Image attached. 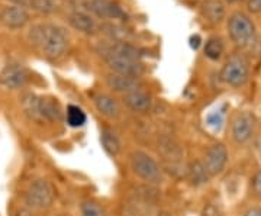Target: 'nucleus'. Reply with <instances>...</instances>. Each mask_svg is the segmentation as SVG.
<instances>
[{
  "instance_id": "1",
  "label": "nucleus",
  "mask_w": 261,
  "mask_h": 216,
  "mask_svg": "<svg viewBox=\"0 0 261 216\" xmlns=\"http://www.w3.org/2000/svg\"><path fill=\"white\" fill-rule=\"evenodd\" d=\"M100 56L116 74L138 78L144 73V66L140 61V51L126 42H115L112 45L103 47Z\"/></svg>"
},
{
  "instance_id": "2",
  "label": "nucleus",
  "mask_w": 261,
  "mask_h": 216,
  "mask_svg": "<svg viewBox=\"0 0 261 216\" xmlns=\"http://www.w3.org/2000/svg\"><path fill=\"white\" fill-rule=\"evenodd\" d=\"M29 41L42 49L44 56L49 60H58L68 49V35L56 25H37L29 32Z\"/></svg>"
},
{
  "instance_id": "3",
  "label": "nucleus",
  "mask_w": 261,
  "mask_h": 216,
  "mask_svg": "<svg viewBox=\"0 0 261 216\" xmlns=\"http://www.w3.org/2000/svg\"><path fill=\"white\" fill-rule=\"evenodd\" d=\"M129 166L132 173L148 184H159L163 180L160 164L145 151H132L129 154Z\"/></svg>"
},
{
  "instance_id": "4",
  "label": "nucleus",
  "mask_w": 261,
  "mask_h": 216,
  "mask_svg": "<svg viewBox=\"0 0 261 216\" xmlns=\"http://www.w3.org/2000/svg\"><path fill=\"white\" fill-rule=\"evenodd\" d=\"M228 34L237 47L247 48L255 41V25L244 12H233L228 19Z\"/></svg>"
},
{
  "instance_id": "5",
  "label": "nucleus",
  "mask_w": 261,
  "mask_h": 216,
  "mask_svg": "<svg viewBox=\"0 0 261 216\" xmlns=\"http://www.w3.org/2000/svg\"><path fill=\"white\" fill-rule=\"evenodd\" d=\"M54 187L47 179H37L25 193V203L34 210H47L54 203Z\"/></svg>"
},
{
  "instance_id": "6",
  "label": "nucleus",
  "mask_w": 261,
  "mask_h": 216,
  "mask_svg": "<svg viewBox=\"0 0 261 216\" xmlns=\"http://www.w3.org/2000/svg\"><path fill=\"white\" fill-rule=\"evenodd\" d=\"M219 77L225 85L232 87H241L245 85L250 77V66L247 58L244 56L231 57L222 67Z\"/></svg>"
},
{
  "instance_id": "7",
  "label": "nucleus",
  "mask_w": 261,
  "mask_h": 216,
  "mask_svg": "<svg viewBox=\"0 0 261 216\" xmlns=\"http://www.w3.org/2000/svg\"><path fill=\"white\" fill-rule=\"evenodd\" d=\"M228 157H229L228 148L221 142L211 145L206 150L202 163L207 170V173L211 174V177L218 176V174H221L224 171L225 167H226V163H228Z\"/></svg>"
},
{
  "instance_id": "8",
  "label": "nucleus",
  "mask_w": 261,
  "mask_h": 216,
  "mask_svg": "<svg viewBox=\"0 0 261 216\" xmlns=\"http://www.w3.org/2000/svg\"><path fill=\"white\" fill-rule=\"evenodd\" d=\"M29 80L28 70L19 63H10L0 73V85L10 90L25 87Z\"/></svg>"
},
{
  "instance_id": "9",
  "label": "nucleus",
  "mask_w": 261,
  "mask_h": 216,
  "mask_svg": "<svg viewBox=\"0 0 261 216\" xmlns=\"http://www.w3.org/2000/svg\"><path fill=\"white\" fill-rule=\"evenodd\" d=\"M254 129H255V116L248 112L240 113L232 121V126H231L232 140L240 145L245 144L251 140Z\"/></svg>"
},
{
  "instance_id": "10",
  "label": "nucleus",
  "mask_w": 261,
  "mask_h": 216,
  "mask_svg": "<svg viewBox=\"0 0 261 216\" xmlns=\"http://www.w3.org/2000/svg\"><path fill=\"white\" fill-rule=\"evenodd\" d=\"M106 85L108 87L116 92V93L126 94L135 90H141L142 83L137 77H130V75L116 74V73H111L106 75Z\"/></svg>"
},
{
  "instance_id": "11",
  "label": "nucleus",
  "mask_w": 261,
  "mask_h": 216,
  "mask_svg": "<svg viewBox=\"0 0 261 216\" xmlns=\"http://www.w3.org/2000/svg\"><path fill=\"white\" fill-rule=\"evenodd\" d=\"M0 22L12 29L23 28L29 22L28 10L19 6H6L0 12Z\"/></svg>"
},
{
  "instance_id": "12",
  "label": "nucleus",
  "mask_w": 261,
  "mask_h": 216,
  "mask_svg": "<svg viewBox=\"0 0 261 216\" xmlns=\"http://www.w3.org/2000/svg\"><path fill=\"white\" fill-rule=\"evenodd\" d=\"M159 152L164 157L166 163H178L183 158V147L176 138L170 135H161L159 138Z\"/></svg>"
},
{
  "instance_id": "13",
  "label": "nucleus",
  "mask_w": 261,
  "mask_h": 216,
  "mask_svg": "<svg viewBox=\"0 0 261 216\" xmlns=\"http://www.w3.org/2000/svg\"><path fill=\"white\" fill-rule=\"evenodd\" d=\"M93 103L97 109V112L102 116L111 119V121H116L121 118V107L119 103L113 99L109 94H96L93 97Z\"/></svg>"
},
{
  "instance_id": "14",
  "label": "nucleus",
  "mask_w": 261,
  "mask_h": 216,
  "mask_svg": "<svg viewBox=\"0 0 261 216\" xmlns=\"http://www.w3.org/2000/svg\"><path fill=\"white\" fill-rule=\"evenodd\" d=\"M123 103L135 113H147L151 109L152 99L144 90H135L130 93L123 94Z\"/></svg>"
},
{
  "instance_id": "15",
  "label": "nucleus",
  "mask_w": 261,
  "mask_h": 216,
  "mask_svg": "<svg viewBox=\"0 0 261 216\" xmlns=\"http://www.w3.org/2000/svg\"><path fill=\"white\" fill-rule=\"evenodd\" d=\"M186 177L190 183V186L199 188L206 186L211 180V174L207 173V170L203 166V163L200 160L192 161L186 167Z\"/></svg>"
},
{
  "instance_id": "16",
  "label": "nucleus",
  "mask_w": 261,
  "mask_h": 216,
  "mask_svg": "<svg viewBox=\"0 0 261 216\" xmlns=\"http://www.w3.org/2000/svg\"><path fill=\"white\" fill-rule=\"evenodd\" d=\"M200 13L205 18L206 22H209L212 25H218L225 19L226 9L221 0H205L202 3Z\"/></svg>"
},
{
  "instance_id": "17",
  "label": "nucleus",
  "mask_w": 261,
  "mask_h": 216,
  "mask_svg": "<svg viewBox=\"0 0 261 216\" xmlns=\"http://www.w3.org/2000/svg\"><path fill=\"white\" fill-rule=\"evenodd\" d=\"M89 9L96 13L99 18L118 19L123 16V10L116 3L109 0H92L89 3Z\"/></svg>"
},
{
  "instance_id": "18",
  "label": "nucleus",
  "mask_w": 261,
  "mask_h": 216,
  "mask_svg": "<svg viewBox=\"0 0 261 216\" xmlns=\"http://www.w3.org/2000/svg\"><path fill=\"white\" fill-rule=\"evenodd\" d=\"M20 106L29 119L37 121V122H44L42 115H41V96H37L31 92L23 93L20 97Z\"/></svg>"
},
{
  "instance_id": "19",
  "label": "nucleus",
  "mask_w": 261,
  "mask_h": 216,
  "mask_svg": "<svg viewBox=\"0 0 261 216\" xmlns=\"http://www.w3.org/2000/svg\"><path fill=\"white\" fill-rule=\"evenodd\" d=\"M41 115L44 122H58L63 119L61 106L53 97H41Z\"/></svg>"
},
{
  "instance_id": "20",
  "label": "nucleus",
  "mask_w": 261,
  "mask_h": 216,
  "mask_svg": "<svg viewBox=\"0 0 261 216\" xmlns=\"http://www.w3.org/2000/svg\"><path fill=\"white\" fill-rule=\"evenodd\" d=\"M100 142H102L103 150L106 151L111 157L119 155V152L122 151V142L119 140V137L109 128H102Z\"/></svg>"
},
{
  "instance_id": "21",
  "label": "nucleus",
  "mask_w": 261,
  "mask_h": 216,
  "mask_svg": "<svg viewBox=\"0 0 261 216\" xmlns=\"http://www.w3.org/2000/svg\"><path fill=\"white\" fill-rule=\"evenodd\" d=\"M68 22L70 25L75 29V31H80L83 34H93L96 31V23L94 20L87 13L83 12H74L68 16Z\"/></svg>"
},
{
  "instance_id": "22",
  "label": "nucleus",
  "mask_w": 261,
  "mask_h": 216,
  "mask_svg": "<svg viewBox=\"0 0 261 216\" xmlns=\"http://www.w3.org/2000/svg\"><path fill=\"white\" fill-rule=\"evenodd\" d=\"M225 52V44L222 38L212 37L206 41L205 44V56L206 58L212 60V61H218L221 60Z\"/></svg>"
},
{
  "instance_id": "23",
  "label": "nucleus",
  "mask_w": 261,
  "mask_h": 216,
  "mask_svg": "<svg viewBox=\"0 0 261 216\" xmlns=\"http://www.w3.org/2000/svg\"><path fill=\"white\" fill-rule=\"evenodd\" d=\"M65 118H67V123L71 128H80V126H83L84 123H86V119H87V116L83 112V109L79 107V106H74V104H70L67 107Z\"/></svg>"
},
{
  "instance_id": "24",
  "label": "nucleus",
  "mask_w": 261,
  "mask_h": 216,
  "mask_svg": "<svg viewBox=\"0 0 261 216\" xmlns=\"http://www.w3.org/2000/svg\"><path fill=\"white\" fill-rule=\"evenodd\" d=\"M60 8V2L58 0H29L28 9L35 10L44 15L54 13Z\"/></svg>"
},
{
  "instance_id": "25",
  "label": "nucleus",
  "mask_w": 261,
  "mask_h": 216,
  "mask_svg": "<svg viewBox=\"0 0 261 216\" xmlns=\"http://www.w3.org/2000/svg\"><path fill=\"white\" fill-rule=\"evenodd\" d=\"M80 212L82 216H108L105 209L97 202L90 199H86L80 203Z\"/></svg>"
},
{
  "instance_id": "26",
  "label": "nucleus",
  "mask_w": 261,
  "mask_h": 216,
  "mask_svg": "<svg viewBox=\"0 0 261 216\" xmlns=\"http://www.w3.org/2000/svg\"><path fill=\"white\" fill-rule=\"evenodd\" d=\"M206 123L214 131H221L225 123V112L224 111H216V112L209 113L206 118Z\"/></svg>"
},
{
  "instance_id": "27",
  "label": "nucleus",
  "mask_w": 261,
  "mask_h": 216,
  "mask_svg": "<svg viewBox=\"0 0 261 216\" xmlns=\"http://www.w3.org/2000/svg\"><path fill=\"white\" fill-rule=\"evenodd\" d=\"M251 190L255 193V195H258L261 196V169L252 176L251 179Z\"/></svg>"
},
{
  "instance_id": "28",
  "label": "nucleus",
  "mask_w": 261,
  "mask_h": 216,
  "mask_svg": "<svg viewBox=\"0 0 261 216\" xmlns=\"http://www.w3.org/2000/svg\"><path fill=\"white\" fill-rule=\"evenodd\" d=\"M219 215H221L219 206H216L215 203H209V205L205 207L203 216H219Z\"/></svg>"
},
{
  "instance_id": "29",
  "label": "nucleus",
  "mask_w": 261,
  "mask_h": 216,
  "mask_svg": "<svg viewBox=\"0 0 261 216\" xmlns=\"http://www.w3.org/2000/svg\"><path fill=\"white\" fill-rule=\"evenodd\" d=\"M247 8L252 13H261V0H248Z\"/></svg>"
},
{
  "instance_id": "30",
  "label": "nucleus",
  "mask_w": 261,
  "mask_h": 216,
  "mask_svg": "<svg viewBox=\"0 0 261 216\" xmlns=\"http://www.w3.org/2000/svg\"><path fill=\"white\" fill-rule=\"evenodd\" d=\"M189 45L192 49H197V48L202 45V37L199 34H195L192 37L189 38Z\"/></svg>"
},
{
  "instance_id": "31",
  "label": "nucleus",
  "mask_w": 261,
  "mask_h": 216,
  "mask_svg": "<svg viewBox=\"0 0 261 216\" xmlns=\"http://www.w3.org/2000/svg\"><path fill=\"white\" fill-rule=\"evenodd\" d=\"M243 216H261V207L258 206H254L250 207Z\"/></svg>"
},
{
  "instance_id": "32",
  "label": "nucleus",
  "mask_w": 261,
  "mask_h": 216,
  "mask_svg": "<svg viewBox=\"0 0 261 216\" xmlns=\"http://www.w3.org/2000/svg\"><path fill=\"white\" fill-rule=\"evenodd\" d=\"M189 3H192V5H199V3H203L205 0H186Z\"/></svg>"
},
{
  "instance_id": "33",
  "label": "nucleus",
  "mask_w": 261,
  "mask_h": 216,
  "mask_svg": "<svg viewBox=\"0 0 261 216\" xmlns=\"http://www.w3.org/2000/svg\"><path fill=\"white\" fill-rule=\"evenodd\" d=\"M157 216H173V215H171L170 212H167V210H163V212H160Z\"/></svg>"
},
{
  "instance_id": "34",
  "label": "nucleus",
  "mask_w": 261,
  "mask_h": 216,
  "mask_svg": "<svg viewBox=\"0 0 261 216\" xmlns=\"http://www.w3.org/2000/svg\"><path fill=\"white\" fill-rule=\"evenodd\" d=\"M228 3H238V2H241V0H226Z\"/></svg>"
},
{
  "instance_id": "35",
  "label": "nucleus",
  "mask_w": 261,
  "mask_h": 216,
  "mask_svg": "<svg viewBox=\"0 0 261 216\" xmlns=\"http://www.w3.org/2000/svg\"><path fill=\"white\" fill-rule=\"evenodd\" d=\"M126 216H138V213H129V215H126Z\"/></svg>"
}]
</instances>
